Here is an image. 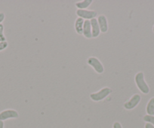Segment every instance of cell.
<instances>
[{"label": "cell", "mask_w": 154, "mask_h": 128, "mask_svg": "<svg viewBox=\"0 0 154 128\" xmlns=\"http://www.w3.org/2000/svg\"><path fill=\"white\" fill-rule=\"evenodd\" d=\"M134 82L137 88L140 90L141 93L143 94H148L149 93V88L146 84V81L144 79V75L142 72H139L134 76Z\"/></svg>", "instance_id": "obj_1"}, {"label": "cell", "mask_w": 154, "mask_h": 128, "mask_svg": "<svg viewBox=\"0 0 154 128\" xmlns=\"http://www.w3.org/2000/svg\"><path fill=\"white\" fill-rule=\"evenodd\" d=\"M111 93H112L111 88L105 87V88H101L97 92L92 93V94H90V98H91V100L94 101V102H99V101L103 100L105 98L107 97Z\"/></svg>", "instance_id": "obj_2"}, {"label": "cell", "mask_w": 154, "mask_h": 128, "mask_svg": "<svg viewBox=\"0 0 154 128\" xmlns=\"http://www.w3.org/2000/svg\"><path fill=\"white\" fill-rule=\"evenodd\" d=\"M88 65L92 67L94 71L98 74H102L104 72V67L101 62L95 57H90L87 60Z\"/></svg>", "instance_id": "obj_3"}, {"label": "cell", "mask_w": 154, "mask_h": 128, "mask_svg": "<svg viewBox=\"0 0 154 128\" xmlns=\"http://www.w3.org/2000/svg\"><path fill=\"white\" fill-rule=\"evenodd\" d=\"M78 17L82 18L83 20H91V19L95 18L97 16V11H93V10H87V9H78L75 12Z\"/></svg>", "instance_id": "obj_4"}, {"label": "cell", "mask_w": 154, "mask_h": 128, "mask_svg": "<svg viewBox=\"0 0 154 128\" xmlns=\"http://www.w3.org/2000/svg\"><path fill=\"white\" fill-rule=\"evenodd\" d=\"M141 100V97L139 94H136L130 98V100L124 103V108L127 110H131L135 108Z\"/></svg>", "instance_id": "obj_5"}, {"label": "cell", "mask_w": 154, "mask_h": 128, "mask_svg": "<svg viewBox=\"0 0 154 128\" xmlns=\"http://www.w3.org/2000/svg\"><path fill=\"white\" fill-rule=\"evenodd\" d=\"M18 112L14 109H6L0 112V121H5L11 118H17Z\"/></svg>", "instance_id": "obj_6"}, {"label": "cell", "mask_w": 154, "mask_h": 128, "mask_svg": "<svg viewBox=\"0 0 154 128\" xmlns=\"http://www.w3.org/2000/svg\"><path fill=\"white\" fill-rule=\"evenodd\" d=\"M97 20L100 29V33H106L108 30V22L106 16L100 14V16H98Z\"/></svg>", "instance_id": "obj_7"}, {"label": "cell", "mask_w": 154, "mask_h": 128, "mask_svg": "<svg viewBox=\"0 0 154 128\" xmlns=\"http://www.w3.org/2000/svg\"><path fill=\"white\" fill-rule=\"evenodd\" d=\"M91 26V33H92V38L98 37L100 33V29L99 27L97 20L96 18H93L90 20Z\"/></svg>", "instance_id": "obj_8"}, {"label": "cell", "mask_w": 154, "mask_h": 128, "mask_svg": "<svg viewBox=\"0 0 154 128\" xmlns=\"http://www.w3.org/2000/svg\"><path fill=\"white\" fill-rule=\"evenodd\" d=\"M82 35L86 39H91L92 38V33H91V26L90 20H85L83 26V33Z\"/></svg>", "instance_id": "obj_9"}, {"label": "cell", "mask_w": 154, "mask_h": 128, "mask_svg": "<svg viewBox=\"0 0 154 128\" xmlns=\"http://www.w3.org/2000/svg\"><path fill=\"white\" fill-rule=\"evenodd\" d=\"M84 22H85V20H83L82 18H80V17H77L76 20H75L74 26H75V30L77 34L82 35V33H83Z\"/></svg>", "instance_id": "obj_10"}, {"label": "cell", "mask_w": 154, "mask_h": 128, "mask_svg": "<svg viewBox=\"0 0 154 128\" xmlns=\"http://www.w3.org/2000/svg\"><path fill=\"white\" fill-rule=\"evenodd\" d=\"M93 2L92 0H83L81 2H76L75 3V6L79 9H86L88 7H89Z\"/></svg>", "instance_id": "obj_11"}, {"label": "cell", "mask_w": 154, "mask_h": 128, "mask_svg": "<svg viewBox=\"0 0 154 128\" xmlns=\"http://www.w3.org/2000/svg\"><path fill=\"white\" fill-rule=\"evenodd\" d=\"M146 111L149 115H154V97H152L147 103Z\"/></svg>", "instance_id": "obj_12"}, {"label": "cell", "mask_w": 154, "mask_h": 128, "mask_svg": "<svg viewBox=\"0 0 154 128\" xmlns=\"http://www.w3.org/2000/svg\"><path fill=\"white\" fill-rule=\"evenodd\" d=\"M143 121H146V123H149L154 126V115H146L145 116H143Z\"/></svg>", "instance_id": "obj_13"}, {"label": "cell", "mask_w": 154, "mask_h": 128, "mask_svg": "<svg viewBox=\"0 0 154 128\" xmlns=\"http://www.w3.org/2000/svg\"><path fill=\"white\" fill-rule=\"evenodd\" d=\"M5 41H6V38L4 35V26L2 23H1L0 24V42H5Z\"/></svg>", "instance_id": "obj_14"}, {"label": "cell", "mask_w": 154, "mask_h": 128, "mask_svg": "<svg viewBox=\"0 0 154 128\" xmlns=\"http://www.w3.org/2000/svg\"><path fill=\"white\" fill-rule=\"evenodd\" d=\"M8 42L5 41V42H0V51H3V50L6 49L8 48Z\"/></svg>", "instance_id": "obj_15"}, {"label": "cell", "mask_w": 154, "mask_h": 128, "mask_svg": "<svg viewBox=\"0 0 154 128\" xmlns=\"http://www.w3.org/2000/svg\"><path fill=\"white\" fill-rule=\"evenodd\" d=\"M113 128H122V127L119 122L116 121L113 124Z\"/></svg>", "instance_id": "obj_16"}, {"label": "cell", "mask_w": 154, "mask_h": 128, "mask_svg": "<svg viewBox=\"0 0 154 128\" xmlns=\"http://www.w3.org/2000/svg\"><path fill=\"white\" fill-rule=\"evenodd\" d=\"M5 20V14L3 12H0V24Z\"/></svg>", "instance_id": "obj_17"}, {"label": "cell", "mask_w": 154, "mask_h": 128, "mask_svg": "<svg viewBox=\"0 0 154 128\" xmlns=\"http://www.w3.org/2000/svg\"><path fill=\"white\" fill-rule=\"evenodd\" d=\"M145 128H154V126L152 124H151L149 123H146V124H145Z\"/></svg>", "instance_id": "obj_18"}, {"label": "cell", "mask_w": 154, "mask_h": 128, "mask_svg": "<svg viewBox=\"0 0 154 128\" xmlns=\"http://www.w3.org/2000/svg\"><path fill=\"white\" fill-rule=\"evenodd\" d=\"M0 128H4V122L2 121H0Z\"/></svg>", "instance_id": "obj_19"}, {"label": "cell", "mask_w": 154, "mask_h": 128, "mask_svg": "<svg viewBox=\"0 0 154 128\" xmlns=\"http://www.w3.org/2000/svg\"><path fill=\"white\" fill-rule=\"evenodd\" d=\"M152 31H153V33H154V26H153V27H152Z\"/></svg>", "instance_id": "obj_20"}]
</instances>
